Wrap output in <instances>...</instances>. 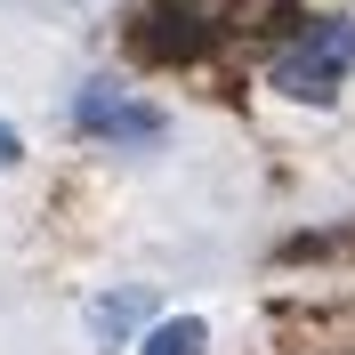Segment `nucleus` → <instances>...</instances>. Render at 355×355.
Wrapping results in <instances>:
<instances>
[{
  "label": "nucleus",
  "instance_id": "20e7f679",
  "mask_svg": "<svg viewBox=\"0 0 355 355\" xmlns=\"http://www.w3.org/2000/svg\"><path fill=\"white\" fill-rule=\"evenodd\" d=\"M210 331H202L194 315H170V323H146V355H202Z\"/></svg>",
  "mask_w": 355,
  "mask_h": 355
},
{
  "label": "nucleus",
  "instance_id": "f257e3e1",
  "mask_svg": "<svg viewBox=\"0 0 355 355\" xmlns=\"http://www.w3.org/2000/svg\"><path fill=\"white\" fill-rule=\"evenodd\" d=\"M347 65H355V24L347 17H315V24H299V41L275 49V73L266 81L283 89V97H299V105H323V97H339Z\"/></svg>",
  "mask_w": 355,
  "mask_h": 355
},
{
  "label": "nucleus",
  "instance_id": "7ed1b4c3",
  "mask_svg": "<svg viewBox=\"0 0 355 355\" xmlns=\"http://www.w3.org/2000/svg\"><path fill=\"white\" fill-rule=\"evenodd\" d=\"M137 323H154V291H146V283H121V291H105V299L89 307V331H97V347H130Z\"/></svg>",
  "mask_w": 355,
  "mask_h": 355
},
{
  "label": "nucleus",
  "instance_id": "39448f33",
  "mask_svg": "<svg viewBox=\"0 0 355 355\" xmlns=\"http://www.w3.org/2000/svg\"><path fill=\"white\" fill-rule=\"evenodd\" d=\"M8 162H17V130H8V121H0V170H8Z\"/></svg>",
  "mask_w": 355,
  "mask_h": 355
},
{
  "label": "nucleus",
  "instance_id": "f03ea898",
  "mask_svg": "<svg viewBox=\"0 0 355 355\" xmlns=\"http://www.w3.org/2000/svg\"><path fill=\"white\" fill-rule=\"evenodd\" d=\"M73 121H81L89 137H121V146H146V137L170 130V121H162V105L130 97L121 81H81V97H73Z\"/></svg>",
  "mask_w": 355,
  "mask_h": 355
}]
</instances>
